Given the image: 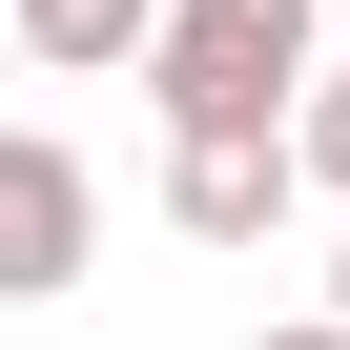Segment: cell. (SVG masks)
I'll list each match as a JSON object with an SVG mask.
<instances>
[{"label":"cell","mask_w":350,"mask_h":350,"mask_svg":"<svg viewBox=\"0 0 350 350\" xmlns=\"http://www.w3.org/2000/svg\"><path fill=\"white\" fill-rule=\"evenodd\" d=\"M103 247V186H83V144L62 124H0V309H62Z\"/></svg>","instance_id":"obj_2"},{"label":"cell","mask_w":350,"mask_h":350,"mask_svg":"<svg viewBox=\"0 0 350 350\" xmlns=\"http://www.w3.org/2000/svg\"><path fill=\"white\" fill-rule=\"evenodd\" d=\"M247 350H350V329H329V309H309V329H247Z\"/></svg>","instance_id":"obj_6"},{"label":"cell","mask_w":350,"mask_h":350,"mask_svg":"<svg viewBox=\"0 0 350 350\" xmlns=\"http://www.w3.org/2000/svg\"><path fill=\"white\" fill-rule=\"evenodd\" d=\"M165 144H288L329 83V0H165Z\"/></svg>","instance_id":"obj_1"},{"label":"cell","mask_w":350,"mask_h":350,"mask_svg":"<svg viewBox=\"0 0 350 350\" xmlns=\"http://www.w3.org/2000/svg\"><path fill=\"white\" fill-rule=\"evenodd\" d=\"M288 165H309V186H329V206H350V62H329V83H309V124H288Z\"/></svg>","instance_id":"obj_5"},{"label":"cell","mask_w":350,"mask_h":350,"mask_svg":"<svg viewBox=\"0 0 350 350\" xmlns=\"http://www.w3.org/2000/svg\"><path fill=\"white\" fill-rule=\"evenodd\" d=\"M288 186H309L288 144H165V227H186V247H268Z\"/></svg>","instance_id":"obj_3"},{"label":"cell","mask_w":350,"mask_h":350,"mask_svg":"<svg viewBox=\"0 0 350 350\" xmlns=\"http://www.w3.org/2000/svg\"><path fill=\"white\" fill-rule=\"evenodd\" d=\"M329 329H350V247H329Z\"/></svg>","instance_id":"obj_7"},{"label":"cell","mask_w":350,"mask_h":350,"mask_svg":"<svg viewBox=\"0 0 350 350\" xmlns=\"http://www.w3.org/2000/svg\"><path fill=\"white\" fill-rule=\"evenodd\" d=\"M21 62L42 83H124V62H165V0H21Z\"/></svg>","instance_id":"obj_4"}]
</instances>
